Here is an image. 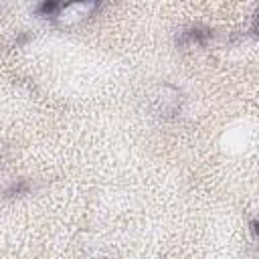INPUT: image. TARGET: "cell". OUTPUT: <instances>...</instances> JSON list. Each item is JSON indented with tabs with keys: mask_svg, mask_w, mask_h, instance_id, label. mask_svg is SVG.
Returning a JSON list of instances; mask_svg holds the SVG:
<instances>
[{
	"mask_svg": "<svg viewBox=\"0 0 259 259\" xmlns=\"http://www.w3.org/2000/svg\"><path fill=\"white\" fill-rule=\"evenodd\" d=\"M99 10V2H42L36 6V14L59 28H73L93 18Z\"/></svg>",
	"mask_w": 259,
	"mask_h": 259,
	"instance_id": "6da1fadb",
	"label": "cell"
},
{
	"mask_svg": "<svg viewBox=\"0 0 259 259\" xmlns=\"http://www.w3.org/2000/svg\"><path fill=\"white\" fill-rule=\"evenodd\" d=\"M154 109L156 113L168 117V115H174L180 111V91L172 85H162L158 87L156 95H154Z\"/></svg>",
	"mask_w": 259,
	"mask_h": 259,
	"instance_id": "7a4b0ae2",
	"label": "cell"
},
{
	"mask_svg": "<svg viewBox=\"0 0 259 259\" xmlns=\"http://www.w3.org/2000/svg\"><path fill=\"white\" fill-rule=\"evenodd\" d=\"M212 38V30L204 26H188L178 32L176 42L182 49H192V47H206Z\"/></svg>",
	"mask_w": 259,
	"mask_h": 259,
	"instance_id": "3957f363",
	"label": "cell"
},
{
	"mask_svg": "<svg viewBox=\"0 0 259 259\" xmlns=\"http://www.w3.org/2000/svg\"><path fill=\"white\" fill-rule=\"evenodd\" d=\"M251 231H253V235L259 239V219H253V221H251Z\"/></svg>",
	"mask_w": 259,
	"mask_h": 259,
	"instance_id": "277c9868",
	"label": "cell"
},
{
	"mask_svg": "<svg viewBox=\"0 0 259 259\" xmlns=\"http://www.w3.org/2000/svg\"><path fill=\"white\" fill-rule=\"evenodd\" d=\"M255 30H257V34H259V14H257V20H255Z\"/></svg>",
	"mask_w": 259,
	"mask_h": 259,
	"instance_id": "5b68a950",
	"label": "cell"
}]
</instances>
